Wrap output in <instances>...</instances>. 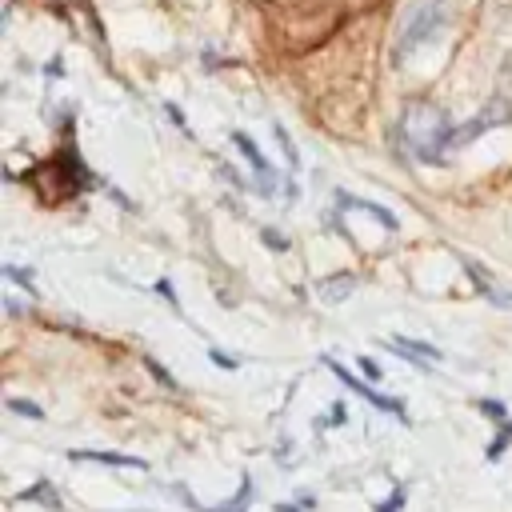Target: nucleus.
<instances>
[{
	"mask_svg": "<svg viewBox=\"0 0 512 512\" xmlns=\"http://www.w3.org/2000/svg\"><path fill=\"white\" fill-rule=\"evenodd\" d=\"M328 424H344V404H332V416H328Z\"/></svg>",
	"mask_w": 512,
	"mask_h": 512,
	"instance_id": "20",
	"label": "nucleus"
},
{
	"mask_svg": "<svg viewBox=\"0 0 512 512\" xmlns=\"http://www.w3.org/2000/svg\"><path fill=\"white\" fill-rule=\"evenodd\" d=\"M356 292V276L352 272H336V276H324L320 284H316V296L320 300H344V296H352Z\"/></svg>",
	"mask_w": 512,
	"mask_h": 512,
	"instance_id": "8",
	"label": "nucleus"
},
{
	"mask_svg": "<svg viewBox=\"0 0 512 512\" xmlns=\"http://www.w3.org/2000/svg\"><path fill=\"white\" fill-rule=\"evenodd\" d=\"M400 504H404V492H392L388 500L376 504V512H400Z\"/></svg>",
	"mask_w": 512,
	"mask_h": 512,
	"instance_id": "17",
	"label": "nucleus"
},
{
	"mask_svg": "<svg viewBox=\"0 0 512 512\" xmlns=\"http://www.w3.org/2000/svg\"><path fill=\"white\" fill-rule=\"evenodd\" d=\"M72 460H88V464H112V468H136V472H144L148 468V460L144 456H128V452H92V448H76V452H68Z\"/></svg>",
	"mask_w": 512,
	"mask_h": 512,
	"instance_id": "7",
	"label": "nucleus"
},
{
	"mask_svg": "<svg viewBox=\"0 0 512 512\" xmlns=\"http://www.w3.org/2000/svg\"><path fill=\"white\" fill-rule=\"evenodd\" d=\"M172 492H176V496H180V500H184L192 512H248V508H252V480H248V472L240 476L236 496H232V500H224V504H200V500H196L188 488H172Z\"/></svg>",
	"mask_w": 512,
	"mask_h": 512,
	"instance_id": "6",
	"label": "nucleus"
},
{
	"mask_svg": "<svg viewBox=\"0 0 512 512\" xmlns=\"http://www.w3.org/2000/svg\"><path fill=\"white\" fill-rule=\"evenodd\" d=\"M20 500H32V504H44V508H60V500H56V492H52V480H36L32 488H24L20 492Z\"/></svg>",
	"mask_w": 512,
	"mask_h": 512,
	"instance_id": "10",
	"label": "nucleus"
},
{
	"mask_svg": "<svg viewBox=\"0 0 512 512\" xmlns=\"http://www.w3.org/2000/svg\"><path fill=\"white\" fill-rule=\"evenodd\" d=\"M8 408H12V412H20V416H28V420H44V408H40V404H32V400L8 396Z\"/></svg>",
	"mask_w": 512,
	"mask_h": 512,
	"instance_id": "11",
	"label": "nucleus"
},
{
	"mask_svg": "<svg viewBox=\"0 0 512 512\" xmlns=\"http://www.w3.org/2000/svg\"><path fill=\"white\" fill-rule=\"evenodd\" d=\"M340 204H348V208H364V212H372L376 220H380V228H388V232H396L400 228V220L388 212V208H380V204H372V200H352V196H340Z\"/></svg>",
	"mask_w": 512,
	"mask_h": 512,
	"instance_id": "9",
	"label": "nucleus"
},
{
	"mask_svg": "<svg viewBox=\"0 0 512 512\" xmlns=\"http://www.w3.org/2000/svg\"><path fill=\"white\" fill-rule=\"evenodd\" d=\"M232 144L244 152V160H248V168L256 172V188H260V196H272L276 192V172H272V164L264 160V152L244 136V132H232Z\"/></svg>",
	"mask_w": 512,
	"mask_h": 512,
	"instance_id": "5",
	"label": "nucleus"
},
{
	"mask_svg": "<svg viewBox=\"0 0 512 512\" xmlns=\"http://www.w3.org/2000/svg\"><path fill=\"white\" fill-rule=\"evenodd\" d=\"M272 132H276V140H280V152L288 156V164H292V168H300V160H296V144L288 140V132H284L280 124H272Z\"/></svg>",
	"mask_w": 512,
	"mask_h": 512,
	"instance_id": "14",
	"label": "nucleus"
},
{
	"mask_svg": "<svg viewBox=\"0 0 512 512\" xmlns=\"http://www.w3.org/2000/svg\"><path fill=\"white\" fill-rule=\"evenodd\" d=\"M156 292H164V296H168V300H172V304H180V300H176V292H172V284H168V280H156Z\"/></svg>",
	"mask_w": 512,
	"mask_h": 512,
	"instance_id": "19",
	"label": "nucleus"
},
{
	"mask_svg": "<svg viewBox=\"0 0 512 512\" xmlns=\"http://www.w3.org/2000/svg\"><path fill=\"white\" fill-rule=\"evenodd\" d=\"M480 412H488L496 424H504L508 420V412H504V404H496V400H480Z\"/></svg>",
	"mask_w": 512,
	"mask_h": 512,
	"instance_id": "16",
	"label": "nucleus"
},
{
	"mask_svg": "<svg viewBox=\"0 0 512 512\" xmlns=\"http://www.w3.org/2000/svg\"><path fill=\"white\" fill-rule=\"evenodd\" d=\"M400 136H404V144H408V152H412L416 160H424V164H444V152H448L456 128H452V120H448L444 108H436V104H428V100H416V104L404 108Z\"/></svg>",
	"mask_w": 512,
	"mask_h": 512,
	"instance_id": "1",
	"label": "nucleus"
},
{
	"mask_svg": "<svg viewBox=\"0 0 512 512\" xmlns=\"http://www.w3.org/2000/svg\"><path fill=\"white\" fill-rule=\"evenodd\" d=\"M324 364H328V368H332V372L340 376V384H348V388H352L356 396H364V400H368L372 408H380V412L396 416L400 424H408V412H404V404H400V400H392V396H384V392H372V388H368L364 380H356V376H352V372H348V368H344L340 360H332V356H324Z\"/></svg>",
	"mask_w": 512,
	"mask_h": 512,
	"instance_id": "3",
	"label": "nucleus"
},
{
	"mask_svg": "<svg viewBox=\"0 0 512 512\" xmlns=\"http://www.w3.org/2000/svg\"><path fill=\"white\" fill-rule=\"evenodd\" d=\"M4 276L16 280V284H24V292L36 296V276H32V272H24V268H16V264H4Z\"/></svg>",
	"mask_w": 512,
	"mask_h": 512,
	"instance_id": "13",
	"label": "nucleus"
},
{
	"mask_svg": "<svg viewBox=\"0 0 512 512\" xmlns=\"http://www.w3.org/2000/svg\"><path fill=\"white\" fill-rule=\"evenodd\" d=\"M212 364H220V368H236V360H232V356H224L220 348H212Z\"/></svg>",
	"mask_w": 512,
	"mask_h": 512,
	"instance_id": "18",
	"label": "nucleus"
},
{
	"mask_svg": "<svg viewBox=\"0 0 512 512\" xmlns=\"http://www.w3.org/2000/svg\"><path fill=\"white\" fill-rule=\"evenodd\" d=\"M452 20V8L448 0H412L400 16V28H396V60L412 56L416 48L432 44Z\"/></svg>",
	"mask_w": 512,
	"mask_h": 512,
	"instance_id": "2",
	"label": "nucleus"
},
{
	"mask_svg": "<svg viewBox=\"0 0 512 512\" xmlns=\"http://www.w3.org/2000/svg\"><path fill=\"white\" fill-rule=\"evenodd\" d=\"M508 440H512V420H504V424H500V436L488 444V460H500V456H504V448H508Z\"/></svg>",
	"mask_w": 512,
	"mask_h": 512,
	"instance_id": "12",
	"label": "nucleus"
},
{
	"mask_svg": "<svg viewBox=\"0 0 512 512\" xmlns=\"http://www.w3.org/2000/svg\"><path fill=\"white\" fill-rule=\"evenodd\" d=\"M508 120H512L508 104H504V100H496V104H488L480 116H472L468 124H460V128H456V136H452V144H456V148H464V144H472L476 136H484L488 128H496V124H508Z\"/></svg>",
	"mask_w": 512,
	"mask_h": 512,
	"instance_id": "4",
	"label": "nucleus"
},
{
	"mask_svg": "<svg viewBox=\"0 0 512 512\" xmlns=\"http://www.w3.org/2000/svg\"><path fill=\"white\" fill-rule=\"evenodd\" d=\"M144 364H148V372H152V376H156V380H160V384H164V388H172V392H176V388H180V384H176V380H172V372H168V368H160V364H156V360H144Z\"/></svg>",
	"mask_w": 512,
	"mask_h": 512,
	"instance_id": "15",
	"label": "nucleus"
}]
</instances>
